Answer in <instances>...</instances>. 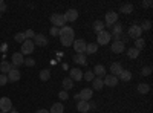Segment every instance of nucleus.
Returning a JSON list of instances; mask_svg holds the SVG:
<instances>
[{"label":"nucleus","mask_w":153,"mask_h":113,"mask_svg":"<svg viewBox=\"0 0 153 113\" xmlns=\"http://www.w3.org/2000/svg\"><path fill=\"white\" fill-rule=\"evenodd\" d=\"M51 23H52L55 28H63V26H66L65 16H63V14H52V16H51Z\"/></svg>","instance_id":"nucleus-1"},{"label":"nucleus","mask_w":153,"mask_h":113,"mask_svg":"<svg viewBox=\"0 0 153 113\" xmlns=\"http://www.w3.org/2000/svg\"><path fill=\"white\" fill-rule=\"evenodd\" d=\"M34 41L32 40H25L23 43H22V55H29V54H32L34 52Z\"/></svg>","instance_id":"nucleus-2"},{"label":"nucleus","mask_w":153,"mask_h":113,"mask_svg":"<svg viewBox=\"0 0 153 113\" xmlns=\"http://www.w3.org/2000/svg\"><path fill=\"white\" fill-rule=\"evenodd\" d=\"M72 46H74V49H75V52H76V54H84V52H86V46H87V43H86L83 38H78V40H74Z\"/></svg>","instance_id":"nucleus-3"},{"label":"nucleus","mask_w":153,"mask_h":113,"mask_svg":"<svg viewBox=\"0 0 153 113\" xmlns=\"http://www.w3.org/2000/svg\"><path fill=\"white\" fill-rule=\"evenodd\" d=\"M110 38H112V35H110V32H107V31L104 29V31H101V32H98V37H97V41H98V44H107V43L110 41Z\"/></svg>","instance_id":"nucleus-4"},{"label":"nucleus","mask_w":153,"mask_h":113,"mask_svg":"<svg viewBox=\"0 0 153 113\" xmlns=\"http://www.w3.org/2000/svg\"><path fill=\"white\" fill-rule=\"evenodd\" d=\"M11 109H12V101H11V99H9V98H6V96L0 98V112L8 113Z\"/></svg>","instance_id":"nucleus-5"},{"label":"nucleus","mask_w":153,"mask_h":113,"mask_svg":"<svg viewBox=\"0 0 153 113\" xmlns=\"http://www.w3.org/2000/svg\"><path fill=\"white\" fill-rule=\"evenodd\" d=\"M11 64L14 66L16 69L19 67V66H22L23 63H25V58H23V55L20 54V52H16V54H12V57H11Z\"/></svg>","instance_id":"nucleus-6"},{"label":"nucleus","mask_w":153,"mask_h":113,"mask_svg":"<svg viewBox=\"0 0 153 113\" xmlns=\"http://www.w3.org/2000/svg\"><path fill=\"white\" fill-rule=\"evenodd\" d=\"M141 34H143V31H141V28L138 26V24H132L130 26V29H129V37H132V38H141Z\"/></svg>","instance_id":"nucleus-7"},{"label":"nucleus","mask_w":153,"mask_h":113,"mask_svg":"<svg viewBox=\"0 0 153 113\" xmlns=\"http://www.w3.org/2000/svg\"><path fill=\"white\" fill-rule=\"evenodd\" d=\"M63 16H65V20L66 21H75L76 18H78V11L72 8V9H68Z\"/></svg>","instance_id":"nucleus-8"},{"label":"nucleus","mask_w":153,"mask_h":113,"mask_svg":"<svg viewBox=\"0 0 153 113\" xmlns=\"http://www.w3.org/2000/svg\"><path fill=\"white\" fill-rule=\"evenodd\" d=\"M118 20V14L115 11H109L107 14H106V24L107 26H112V24H115Z\"/></svg>","instance_id":"nucleus-9"},{"label":"nucleus","mask_w":153,"mask_h":113,"mask_svg":"<svg viewBox=\"0 0 153 113\" xmlns=\"http://www.w3.org/2000/svg\"><path fill=\"white\" fill-rule=\"evenodd\" d=\"M123 32V26L121 24H112V37L115 38V41H120V35Z\"/></svg>","instance_id":"nucleus-10"},{"label":"nucleus","mask_w":153,"mask_h":113,"mask_svg":"<svg viewBox=\"0 0 153 113\" xmlns=\"http://www.w3.org/2000/svg\"><path fill=\"white\" fill-rule=\"evenodd\" d=\"M34 44L35 46H46L48 44V38L43 35V34H35V37H34Z\"/></svg>","instance_id":"nucleus-11"},{"label":"nucleus","mask_w":153,"mask_h":113,"mask_svg":"<svg viewBox=\"0 0 153 113\" xmlns=\"http://www.w3.org/2000/svg\"><path fill=\"white\" fill-rule=\"evenodd\" d=\"M104 86H109V87H115L118 84V78L117 77H113V75H106L104 80H103Z\"/></svg>","instance_id":"nucleus-12"},{"label":"nucleus","mask_w":153,"mask_h":113,"mask_svg":"<svg viewBox=\"0 0 153 113\" xmlns=\"http://www.w3.org/2000/svg\"><path fill=\"white\" fill-rule=\"evenodd\" d=\"M60 37H75V32H74V29L71 28V26H63V28H60V34H58Z\"/></svg>","instance_id":"nucleus-13"},{"label":"nucleus","mask_w":153,"mask_h":113,"mask_svg":"<svg viewBox=\"0 0 153 113\" xmlns=\"http://www.w3.org/2000/svg\"><path fill=\"white\" fill-rule=\"evenodd\" d=\"M72 81H80V80H83V72L80 70V69H76V67H74V69H71V77H69Z\"/></svg>","instance_id":"nucleus-14"},{"label":"nucleus","mask_w":153,"mask_h":113,"mask_svg":"<svg viewBox=\"0 0 153 113\" xmlns=\"http://www.w3.org/2000/svg\"><path fill=\"white\" fill-rule=\"evenodd\" d=\"M12 69H16V67L12 66L9 61H2V63H0V72H2V73L8 75V73H9Z\"/></svg>","instance_id":"nucleus-15"},{"label":"nucleus","mask_w":153,"mask_h":113,"mask_svg":"<svg viewBox=\"0 0 153 113\" xmlns=\"http://www.w3.org/2000/svg\"><path fill=\"white\" fill-rule=\"evenodd\" d=\"M121 70H123L121 63H112V64H110V73L113 75V77L118 78V75L121 73Z\"/></svg>","instance_id":"nucleus-16"},{"label":"nucleus","mask_w":153,"mask_h":113,"mask_svg":"<svg viewBox=\"0 0 153 113\" xmlns=\"http://www.w3.org/2000/svg\"><path fill=\"white\" fill-rule=\"evenodd\" d=\"M6 77H8V81H11V83H16V81H19L20 80V77H22V75H20V72L17 70V69H12L8 75H6Z\"/></svg>","instance_id":"nucleus-17"},{"label":"nucleus","mask_w":153,"mask_h":113,"mask_svg":"<svg viewBox=\"0 0 153 113\" xmlns=\"http://www.w3.org/2000/svg\"><path fill=\"white\" fill-rule=\"evenodd\" d=\"M92 95H94V90L89 89V87H86V89H83L80 92V98L83 99V101H89V99L92 98Z\"/></svg>","instance_id":"nucleus-18"},{"label":"nucleus","mask_w":153,"mask_h":113,"mask_svg":"<svg viewBox=\"0 0 153 113\" xmlns=\"http://www.w3.org/2000/svg\"><path fill=\"white\" fill-rule=\"evenodd\" d=\"M124 43L123 41H113L112 43V52H115V54H121V52H124Z\"/></svg>","instance_id":"nucleus-19"},{"label":"nucleus","mask_w":153,"mask_h":113,"mask_svg":"<svg viewBox=\"0 0 153 113\" xmlns=\"http://www.w3.org/2000/svg\"><path fill=\"white\" fill-rule=\"evenodd\" d=\"M76 110L78 112H81V113H86V112H89L91 109H89V101H78V104H76Z\"/></svg>","instance_id":"nucleus-20"},{"label":"nucleus","mask_w":153,"mask_h":113,"mask_svg":"<svg viewBox=\"0 0 153 113\" xmlns=\"http://www.w3.org/2000/svg\"><path fill=\"white\" fill-rule=\"evenodd\" d=\"M92 72H94V75H97V78L106 77V69H104V66H101V64L95 66V70H92Z\"/></svg>","instance_id":"nucleus-21"},{"label":"nucleus","mask_w":153,"mask_h":113,"mask_svg":"<svg viewBox=\"0 0 153 113\" xmlns=\"http://www.w3.org/2000/svg\"><path fill=\"white\" fill-rule=\"evenodd\" d=\"M74 61L76 63V64H87V60H86V55L84 54H75L74 55Z\"/></svg>","instance_id":"nucleus-22"},{"label":"nucleus","mask_w":153,"mask_h":113,"mask_svg":"<svg viewBox=\"0 0 153 113\" xmlns=\"http://www.w3.org/2000/svg\"><path fill=\"white\" fill-rule=\"evenodd\" d=\"M63 112H65V106L61 103H55L49 110V113H63Z\"/></svg>","instance_id":"nucleus-23"},{"label":"nucleus","mask_w":153,"mask_h":113,"mask_svg":"<svg viewBox=\"0 0 153 113\" xmlns=\"http://www.w3.org/2000/svg\"><path fill=\"white\" fill-rule=\"evenodd\" d=\"M118 77H120L121 81H130V80H132V73H130L129 70H124V69H123Z\"/></svg>","instance_id":"nucleus-24"},{"label":"nucleus","mask_w":153,"mask_h":113,"mask_svg":"<svg viewBox=\"0 0 153 113\" xmlns=\"http://www.w3.org/2000/svg\"><path fill=\"white\" fill-rule=\"evenodd\" d=\"M72 87H74V81L71 78H65V80H63V90H65V92L71 90Z\"/></svg>","instance_id":"nucleus-25"},{"label":"nucleus","mask_w":153,"mask_h":113,"mask_svg":"<svg viewBox=\"0 0 153 113\" xmlns=\"http://www.w3.org/2000/svg\"><path fill=\"white\" fill-rule=\"evenodd\" d=\"M120 12H123V14H130V12H133V5L130 3H126L120 8Z\"/></svg>","instance_id":"nucleus-26"},{"label":"nucleus","mask_w":153,"mask_h":113,"mask_svg":"<svg viewBox=\"0 0 153 113\" xmlns=\"http://www.w3.org/2000/svg\"><path fill=\"white\" fill-rule=\"evenodd\" d=\"M97 51H98V44L91 43V44L86 46V52L84 54H97Z\"/></svg>","instance_id":"nucleus-27"},{"label":"nucleus","mask_w":153,"mask_h":113,"mask_svg":"<svg viewBox=\"0 0 153 113\" xmlns=\"http://www.w3.org/2000/svg\"><path fill=\"white\" fill-rule=\"evenodd\" d=\"M103 87H104L103 78H94V89L95 90H101Z\"/></svg>","instance_id":"nucleus-28"},{"label":"nucleus","mask_w":153,"mask_h":113,"mask_svg":"<svg viewBox=\"0 0 153 113\" xmlns=\"http://www.w3.org/2000/svg\"><path fill=\"white\" fill-rule=\"evenodd\" d=\"M104 26L106 24L101 21V20H97L95 23H94V29H95V32L98 34V32H101V31H104Z\"/></svg>","instance_id":"nucleus-29"},{"label":"nucleus","mask_w":153,"mask_h":113,"mask_svg":"<svg viewBox=\"0 0 153 113\" xmlns=\"http://www.w3.org/2000/svg\"><path fill=\"white\" fill-rule=\"evenodd\" d=\"M74 40L75 38H72V37H60V41L63 46H71L74 43Z\"/></svg>","instance_id":"nucleus-30"},{"label":"nucleus","mask_w":153,"mask_h":113,"mask_svg":"<svg viewBox=\"0 0 153 113\" xmlns=\"http://www.w3.org/2000/svg\"><path fill=\"white\" fill-rule=\"evenodd\" d=\"M150 90V86L146 84V83H141V84H138V92L139 93H149Z\"/></svg>","instance_id":"nucleus-31"},{"label":"nucleus","mask_w":153,"mask_h":113,"mask_svg":"<svg viewBox=\"0 0 153 113\" xmlns=\"http://www.w3.org/2000/svg\"><path fill=\"white\" fill-rule=\"evenodd\" d=\"M144 46H146V40L144 38H136L135 40V49L136 51H141Z\"/></svg>","instance_id":"nucleus-32"},{"label":"nucleus","mask_w":153,"mask_h":113,"mask_svg":"<svg viewBox=\"0 0 153 113\" xmlns=\"http://www.w3.org/2000/svg\"><path fill=\"white\" fill-rule=\"evenodd\" d=\"M51 78V72L48 70V69H43L42 72H40V80L42 81H48Z\"/></svg>","instance_id":"nucleus-33"},{"label":"nucleus","mask_w":153,"mask_h":113,"mask_svg":"<svg viewBox=\"0 0 153 113\" xmlns=\"http://www.w3.org/2000/svg\"><path fill=\"white\" fill-rule=\"evenodd\" d=\"M127 55H129L130 58H138V55H139V51H136L135 47H130V49H127Z\"/></svg>","instance_id":"nucleus-34"},{"label":"nucleus","mask_w":153,"mask_h":113,"mask_svg":"<svg viewBox=\"0 0 153 113\" xmlns=\"http://www.w3.org/2000/svg\"><path fill=\"white\" fill-rule=\"evenodd\" d=\"M14 40H16L17 43H23L25 40H26V37H25V32H19V34H16V35H14Z\"/></svg>","instance_id":"nucleus-35"},{"label":"nucleus","mask_w":153,"mask_h":113,"mask_svg":"<svg viewBox=\"0 0 153 113\" xmlns=\"http://www.w3.org/2000/svg\"><path fill=\"white\" fill-rule=\"evenodd\" d=\"M139 28H141V31H149V29L152 28V21H150V20H144L143 24H141Z\"/></svg>","instance_id":"nucleus-36"},{"label":"nucleus","mask_w":153,"mask_h":113,"mask_svg":"<svg viewBox=\"0 0 153 113\" xmlns=\"http://www.w3.org/2000/svg\"><path fill=\"white\" fill-rule=\"evenodd\" d=\"M94 78H95V75H94L92 70L84 72V80H86V81H94Z\"/></svg>","instance_id":"nucleus-37"},{"label":"nucleus","mask_w":153,"mask_h":113,"mask_svg":"<svg viewBox=\"0 0 153 113\" xmlns=\"http://www.w3.org/2000/svg\"><path fill=\"white\" fill-rule=\"evenodd\" d=\"M25 37H26V40H31V38H34V37H35V34H34L32 29H28L26 32H25Z\"/></svg>","instance_id":"nucleus-38"},{"label":"nucleus","mask_w":153,"mask_h":113,"mask_svg":"<svg viewBox=\"0 0 153 113\" xmlns=\"http://www.w3.org/2000/svg\"><path fill=\"white\" fill-rule=\"evenodd\" d=\"M58 98L61 99V101H66V99L69 98V95H68V92H65V90H61V92L58 93Z\"/></svg>","instance_id":"nucleus-39"},{"label":"nucleus","mask_w":153,"mask_h":113,"mask_svg":"<svg viewBox=\"0 0 153 113\" xmlns=\"http://www.w3.org/2000/svg\"><path fill=\"white\" fill-rule=\"evenodd\" d=\"M150 73H152V67H150V66H146V67L143 69V72H141V75H144V77H149Z\"/></svg>","instance_id":"nucleus-40"},{"label":"nucleus","mask_w":153,"mask_h":113,"mask_svg":"<svg viewBox=\"0 0 153 113\" xmlns=\"http://www.w3.org/2000/svg\"><path fill=\"white\" fill-rule=\"evenodd\" d=\"M8 83V77L5 73H0V86H5Z\"/></svg>","instance_id":"nucleus-41"},{"label":"nucleus","mask_w":153,"mask_h":113,"mask_svg":"<svg viewBox=\"0 0 153 113\" xmlns=\"http://www.w3.org/2000/svg\"><path fill=\"white\" fill-rule=\"evenodd\" d=\"M58 34H60V28H55V26H52V28H51V35L57 37Z\"/></svg>","instance_id":"nucleus-42"},{"label":"nucleus","mask_w":153,"mask_h":113,"mask_svg":"<svg viewBox=\"0 0 153 113\" xmlns=\"http://www.w3.org/2000/svg\"><path fill=\"white\" fill-rule=\"evenodd\" d=\"M23 64H26V66H29V67H31V66H34V64H35V61H34L32 58H26Z\"/></svg>","instance_id":"nucleus-43"},{"label":"nucleus","mask_w":153,"mask_h":113,"mask_svg":"<svg viewBox=\"0 0 153 113\" xmlns=\"http://www.w3.org/2000/svg\"><path fill=\"white\" fill-rule=\"evenodd\" d=\"M5 11H6V3L3 0H0V12H5Z\"/></svg>","instance_id":"nucleus-44"},{"label":"nucleus","mask_w":153,"mask_h":113,"mask_svg":"<svg viewBox=\"0 0 153 113\" xmlns=\"http://www.w3.org/2000/svg\"><path fill=\"white\" fill-rule=\"evenodd\" d=\"M141 5H143V8H150V6H152L153 3L150 2V0H146V2H143Z\"/></svg>","instance_id":"nucleus-45"},{"label":"nucleus","mask_w":153,"mask_h":113,"mask_svg":"<svg viewBox=\"0 0 153 113\" xmlns=\"http://www.w3.org/2000/svg\"><path fill=\"white\" fill-rule=\"evenodd\" d=\"M37 113H49V110H46V109H40V110H37Z\"/></svg>","instance_id":"nucleus-46"},{"label":"nucleus","mask_w":153,"mask_h":113,"mask_svg":"<svg viewBox=\"0 0 153 113\" xmlns=\"http://www.w3.org/2000/svg\"><path fill=\"white\" fill-rule=\"evenodd\" d=\"M74 98H75V99H76V101H81V98H80V93H78V95H75V96H74Z\"/></svg>","instance_id":"nucleus-47"},{"label":"nucleus","mask_w":153,"mask_h":113,"mask_svg":"<svg viewBox=\"0 0 153 113\" xmlns=\"http://www.w3.org/2000/svg\"><path fill=\"white\" fill-rule=\"evenodd\" d=\"M9 113H19L17 110H12V112H9Z\"/></svg>","instance_id":"nucleus-48"},{"label":"nucleus","mask_w":153,"mask_h":113,"mask_svg":"<svg viewBox=\"0 0 153 113\" xmlns=\"http://www.w3.org/2000/svg\"><path fill=\"white\" fill-rule=\"evenodd\" d=\"M0 18H2V12H0Z\"/></svg>","instance_id":"nucleus-49"},{"label":"nucleus","mask_w":153,"mask_h":113,"mask_svg":"<svg viewBox=\"0 0 153 113\" xmlns=\"http://www.w3.org/2000/svg\"><path fill=\"white\" fill-rule=\"evenodd\" d=\"M0 113H5V112H0Z\"/></svg>","instance_id":"nucleus-50"}]
</instances>
